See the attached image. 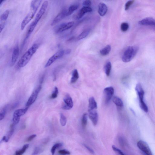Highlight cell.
Wrapping results in <instances>:
<instances>
[{
    "label": "cell",
    "instance_id": "6da1fadb",
    "mask_svg": "<svg viewBox=\"0 0 155 155\" xmlns=\"http://www.w3.org/2000/svg\"><path fill=\"white\" fill-rule=\"evenodd\" d=\"M41 1H32L31 3V8L30 12L22 21L21 25V30H24L27 24L33 19L36 13L37 9L42 2Z\"/></svg>",
    "mask_w": 155,
    "mask_h": 155
},
{
    "label": "cell",
    "instance_id": "7a4b0ae2",
    "mask_svg": "<svg viewBox=\"0 0 155 155\" xmlns=\"http://www.w3.org/2000/svg\"><path fill=\"white\" fill-rule=\"evenodd\" d=\"M38 47L37 44L36 43L29 48L18 61L17 64L19 68H23L25 66L36 52Z\"/></svg>",
    "mask_w": 155,
    "mask_h": 155
},
{
    "label": "cell",
    "instance_id": "3957f363",
    "mask_svg": "<svg viewBox=\"0 0 155 155\" xmlns=\"http://www.w3.org/2000/svg\"><path fill=\"white\" fill-rule=\"evenodd\" d=\"M139 50L137 46H129L125 51L122 57V61L127 63L131 61L137 54Z\"/></svg>",
    "mask_w": 155,
    "mask_h": 155
},
{
    "label": "cell",
    "instance_id": "277c9868",
    "mask_svg": "<svg viewBox=\"0 0 155 155\" xmlns=\"http://www.w3.org/2000/svg\"><path fill=\"white\" fill-rule=\"evenodd\" d=\"M48 6V2L45 1L43 3L40 9L37 13L34 21L32 23L33 25L36 27L39 21H40L46 11Z\"/></svg>",
    "mask_w": 155,
    "mask_h": 155
},
{
    "label": "cell",
    "instance_id": "5b68a950",
    "mask_svg": "<svg viewBox=\"0 0 155 155\" xmlns=\"http://www.w3.org/2000/svg\"><path fill=\"white\" fill-rule=\"evenodd\" d=\"M138 148L145 155H153L151 149L147 142L143 140H140L137 143Z\"/></svg>",
    "mask_w": 155,
    "mask_h": 155
},
{
    "label": "cell",
    "instance_id": "8992f818",
    "mask_svg": "<svg viewBox=\"0 0 155 155\" xmlns=\"http://www.w3.org/2000/svg\"><path fill=\"white\" fill-rule=\"evenodd\" d=\"M65 54V51L63 50H60L57 52L48 60L45 67L46 68L50 66L56 60L62 58Z\"/></svg>",
    "mask_w": 155,
    "mask_h": 155
},
{
    "label": "cell",
    "instance_id": "52a82bcc",
    "mask_svg": "<svg viewBox=\"0 0 155 155\" xmlns=\"http://www.w3.org/2000/svg\"><path fill=\"white\" fill-rule=\"evenodd\" d=\"M28 108L27 107L25 109H18L14 111L13 119L14 125H16L19 123L21 117L26 113Z\"/></svg>",
    "mask_w": 155,
    "mask_h": 155
},
{
    "label": "cell",
    "instance_id": "ba28073f",
    "mask_svg": "<svg viewBox=\"0 0 155 155\" xmlns=\"http://www.w3.org/2000/svg\"><path fill=\"white\" fill-rule=\"evenodd\" d=\"M41 89L42 85H40L34 91L26 102V106L27 107H28L34 103Z\"/></svg>",
    "mask_w": 155,
    "mask_h": 155
},
{
    "label": "cell",
    "instance_id": "9c48e42d",
    "mask_svg": "<svg viewBox=\"0 0 155 155\" xmlns=\"http://www.w3.org/2000/svg\"><path fill=\"white\" fill-rule=\"evenodd\" d=\"M74 23L73 21H71L61 24L56 28L55 32L56 33H59L68 30L74 26Z\"/></svg>",
    "mask_w": 155,
    "mask_h": 155
},
{
    "label": "cell",
    "instance_id": "30bf717a",
    "mask_svg": "<svg viewBox=\"0 0 155 155\" xmlns=\"http://www.w3.org/2000/svg\"><path fill=\"white\" fill-rule=\"evenodd\" d=\"M114 90L112 87H107L104 90V93L105 102L108 103L112 98L114 94Z\"/></svg>",
    "mask_w": 155,
    "mask_h": 155
},
{
    "label": "cell",
    "instance_id": "8fae6325",
    "mask_svg": "<svg viewBox=\"0 0 155 155\" xmlns=\"http://www.w3.org/2000/svg\"><path fill=\"white\" fill-rule=\"evenodd\" d=\"M64 103L62 105V108L66 110L71 109L73 107L74 103L71 97L69 95H66L64 98Z\"/></svg>",
    "mask_w": 155,
    "mask_h": 155
},
{
    "label": "cell",
    "instance_id": "7c38bea8",
    "mask_svg": "<svg viewBox=\"0 0 155 155\" xmlns=\"http://www.w3.org/2000/svg\"><path fill=\"white\" fill-rule=\"evenodd\" d=\"M66 17H67V10L64 9L58 14L53 19L51 24V25L53 26L56 25Z\"/></svg>",
    "mask_w": 155,
    "mask_h": 155
},
{
    "label": "cell",
    "instance_id": "4fadbf2b",
    "mask_svg": "<svg viewBox=\"0 0 155 155\" xmlns=\"http://www.w3.org/2000/svg\"><path fill=\"white\" fill-rule=\"evenodd\" d=\"M140 25L155 27V19L152 17H147L138 22Z\"/></svg>",
    "mask_w": 155,
    "mask_h": 155
},
{
    "label": "cell",
    "instance_id": "5bb4252c",
    "mask_svg": "<svg viewBox=\"0 0 155 155\" xmlns=\"http://www.w3.org/2000/svg\"><path fill=\"white\" fill-rule=\"evenodd\" d=\"M89 117L93 125L95 126L97 124L98 115L95 110H88Z\"/></svg>",
    "mask_w": 155,
    "mask_h": 155
},
{
    "label": "cell",
    "instance_id": "9a60e30c",
    "mask_svg": "<svg viewBox=\"0 0 155 155\" xmlns=\"http://www.w3.org/2000/svg\"><path fill=\"white\" fill-rule=\"evenodd\" d=\"M19 54V49L18 45H17L14 48L13 51L11 60V66H13L16 62Z\"/></svg>",
    "mask_w": 155,
    "mask_h": 155
},
{
    "label": "cell",
    "instance_id": "2e32d148",
    "mask_svg": "<svg viewBox=\"0 0 155 155\" xmlns=\"http://www.w3.org/2000/svg\"><path fill=\"white\" fill-rule=\"evenodd\" d=\"M93 11V9L90 7H83L80 10L77 14L76 18L80 19L83 17L85 13L91 12Z\"/></svg>",
    "mask_w": 155,
    "mask_h": 155
},
{
    "label": "cell",
    "instance_id": "e0dca14e",
    "mask_svg": "<svg viewBox=\"0 0 155 155\" xmlns=\"http://www.w3.org/2000/svg\"><path fill=\"white\" fill-rule=\"evenodd\" d=\"M107 11L108 7L105 4L103 3L99 4L98 12L100 16L103 17L105 15Z\"/></svg>",
    "mask_w": 155,
    "mask_h": 155
},
{
    "label": "cell",
    "instance_id": "ac0fdd59",
    "mask_svg": "<svg viewBox=\"0 0 155 155\" xmlns=\"http://www.w3.org/2000/svg\"><path fill=\"white\" fill-rule=\"evenodd\" d=\"M135 90L137 92L139 100H144V92L141 84L138 83L135 87Z\"/></svg>",
    "mask_w": 155,
    "mask_h": 155
},
{
    "label": "cell",
    "instance_id": "d6986e66",
    "mask_svg": "<svg viewBox=\"0 0 155 155\" xmlns=\"http://www.w3.org/2000/svg\"><path fill=\"white\" fill-rule=\"evenodd\" d=\"M88 110H96L97 108V105L93 97H91L89 99Z\"/></svg>",
    "mask_w": 155,
    "mask_h": 155
},
{
    "label": "cell",
    "instance_id": "ffe728a7",
    "mask_svg": "<svg viewBox=\"0 0 155 155\" xmlns=\"http://www.w3.org/2000/svg\"><path fill=\"white\" fill-rule=\"evenodd\" d=\"M111 50L110 45H108L105 46L103 49L100 51V53L101 56H106L108 55Z\"/></svg>",
    "mask_w": 155,
    "mask_h": 155
},
{
    "label": "cell",
    "instance_id": "44dd1931",
    "mask_svg": "<svg viewBox=\"0 0 155 155\" xmlns=\"http://www.w3.org/2000/svg\"><path fill=\"white\" fill-rule=\"evenodd\" d=\"M113 101L114 103L118 107L122 108L123 106V101L119 98L117 96L113 97Z\"/></svg>",
    "mask_w": 155,
    "mask_h": 155
},
{
    "label": "cell",
    "instance_id": "7402d4cb",
    "mask_svg": "<svg viewBox=\"0 0 155 155\" xmlns=\"http://www.w3.org/2000/svg\"><path fill=\"white\" fill-rule=\"evenodd\" d=\"M79 78L78 71L76 69L74 70L72 73V77L71 80V83H74L77 81Z\"/></svg>",
    "mask_w": 155,
    "mask_h": 155
},
{
    "label": "cell",
    "instance_id": "603a6c76",
    "mask_svg": "<svg viewBox=\"0 0 155 155\" xmlns=\"http://www.w3.org/2000/svg\"><path fill=\"white\" fill-rule=\"evenodd\" d=\"M91 31L90 28L86 29L82 32L78 37V40H79L85 38L89 34Z\"/></svg>",
    "mask_w": 155,
    "mask_h": 155
},
{
    "label": "cell",
    "instance_id": "cb8c5ba5",
    "mask_svg": "<svg viewBox=\"0 0 155 155\" xmlns=\"http://www.w3.org/2000/svg\"><path fill=\"white\" fill-rule=\"evenodd\" d=\"M78 5L76 4L72 5L69 7L67 10V16L71 15L74 12L78 9Z\"/></svg>",
    "mask_w": 155,
    "mask_h": 155
},
{
    "label": "cell",
    "instance_id": "d4e9b609",
    "mask_svg": "<svg viewBox=\"0 0 155 155\" xmlns=\"http://www.w3.org/2000/svg\"><path fill=\"white\" fill-rule=\"evenodd\" d=\"M111 65L110 62H108L106 63L104 66V71L106 76H109L110 74Z\"/></svg>",
    "mask_w": 155,
    "mask_h": 155
},
{
    "label": "cell",
    "instance_id": "484cf974",
    "mask_svg": "<svg viewBox=\"0 0 155 155\" xmlns=\"http://www.w3.org/2000/svg\"><path fill=\"white\" fill-rule=\"evenodd\" d=\"M29 145L26 144L23 146L22 149L17 151L16 152L15 155H22L26 151V150L28 148Z\"/></svg>",
    "mask_w": 155,
    "mask_h": 155
},
{
    "label": "cell",
    "instance_id": "4316f807",
    "mask_svg": "<svg viewBox=\"0 0 155 155\" xmlns=\"http://www.w3.org/2000/svg\"><path fill=\"white\" fill-rule=\"evenodd\" d=\"M139 105L140 108L145 113L148 112V106L145 103L144 100L139 101Z\"/></svg>",
    "mask_w": 155,
    "mask_h": 155
},
{
    "label": "cell",
    "instance_id": "83f0119b",
    "mask_svg": "<svg viewBox=\"0 0 155 155\" xmlns=\"http://www.w3.org/2000/svg\"><path fill=\"white\" fill-rule=\"evenodd\" d=\"M62 146L63 144L60 143H56L53 145L51 150L52 155H54L56 149L62 147Z\"/></svg>",
    "mask_w": 155,
    "mask_h": 155
},
{
    "label": "cell",
    "instance_id": "f1b7e54d",
    "mask_svg": "<svg viewBox=\"0 0 155 155\" xmlns=\"http://www.w3.org/2000/svg\"><path fill=\"white\" fill-rule=\"evenodd\" d=\"M9 13V11L7 10L5 11L1 16V22H5L7 19Z\"/></svg>",
    "mask_w": 155,
    "mask_h": 155
},
{
    "label": "cell",
    "instance_id": "f546056e",
    "mask_svg": "<svg viewBox=\"0 0 155 155\" xmlns=\"http://www.w3.org/2000/svg\"><path fill=\"white\" fill-rule=\"evenodd\" d=\"M88 121V115L86 113H84L82 116L81 119V124L82 127L85 128L87 124Z\"/></svg>",
    "mask_w": 155,
    "mask_h": 155
},
{
    "label": "cell",
    "instance_id": "4dcf8cb0",
    "mask_svg": "<svg viewBox=\"0 0 155 155\" xmlns=\"http://www.w3.org/2000/svg\"><path fill=\"white\" fill-rule=\"evenodd\" d=\"M67 119L66 116L63 114H60V123L62 127H64L67 123Z\"/></svg>",
    "mask_w": 155,
    "mask_h": 155
},
{
    "label": "cell",
    "instance_id": "1f68e13d",
    "mask_svg": "<svg viewBox=\"0 0 155 155\" xmlns=\"http://www.w3.org/2000/svg\"><path fill=\"white\" fill-rule=\"evenodd\" d=\"M129 27V24L127 23L124 22L121 24V30L122 32L127 31L128 30Z\"/></svg>",
    "mask_w": 155,
    "mask_h": 155
},
{
    "label": "cell",
    "instance_id": "d6a6232c",
    "mask_svg": "<svg viewBox=\"0 0 155 155\" xmlns=\"http://www.w3.org/2000/svg\"><path fill=\"white\" fill-rule=\"evenodd\" d=\"M7 108V106H5L1 110L0 113V120H2L4 118L6 113Z\"/></svg>",
    "mask_w": 155,
    "mask_h": 155
},
{
    "label": "cell",
    "instance_id": "836d02e7",
    "mask_svg": "<svg viewBox=\"0 0 155 155\" xmlns=\"http://www.w3.org/2000/svg\"><path fill=\"white\" fill-rule=\"evenodd\" d=\"M59 93V91L57 87H55L54 90L53 91L51 96V99H55L57 97Z\"/></svg>",
    "mask_w": 155,
    "mask_h": 155
},
{
    "label": "cell",
    "instance_id": "e575fe53",
    "mask_svg": "<svg viewBox=\"0 0 155 155\" xmlns=\"http://www.w3.org/2000/svg\"><path fill=\"white\" fill-rule=\"evenodd\" d=\"M42 148L40 147H36L32 153V155H37L40 153L42 151Z\"/></svg>",
    "mask_w": 155,
    "mask_h": 155
},
{
    "label": "cell",
    "instance_id": "d590c367",
    "mask_svg": "<svg viewBox=\"0 0 155 155\" xmlns=\"http://www.w3.org/2000/svg\"><path fill=\"white\" fill-rule=\"evenodd\" d=\"M112 148L113 151L119 155H125V154L120 149L117 148L114 145H113Z\"/></svg>",
    "mask_w": 155,
    "mask_h": 155
},
{
    "label": "cell",
    "instance_id": "8d00e7d4",
    "mask_svg": "<svg viewBox=\"0 0 155 155\" xmlns=\"http://www.w3.org/2000/svg\"><path fill=\"white\" fill-rule=\"evenodd\" d=\"M134 2V1H129L126 3L125 6V11H127Z\"/></svg>",
    "mask_w": 155,
    "mask_h": 155
},
{
    "label": "cell",
    "instance_id": "74e56055",
    "mask_svg": "<svg viewBox=\"0 0 155 155\" xmlns=\"http://www.w3.org/2000/svg\"><path fill=\"white\" fill-rule=\"evenodd\" d=\"M58 152L61 155H69L70 154V152L69 151L65 149L60 150Z\"/></svg>",
    "mask_w": 155,
    "mask_h": 155
},
{
    "label": "cell",
    "instance_id": "f35d334b",
    "mask_svg": "<svg viewBox=\"0 0 155 155\" xmlns=\"http://www.w3.org/2000/svg\"><path fill=\"white\" fill-rule=\"evenodd\" d=\"M92 3L90 0H86L84 1L82 3V5L83 7H90Z\"/></svg>",
    "mask_w": 155,
    "mask_h": 155
},
{
    "label": "cell",
    "instance_id": "ab89813d",
    "mask_svg": "<svg viewBox=\"0 0 155 155\" xmlns=\"http://www.w3.org/2000/svg\"><path fill=\"white\" fill-rule=\"evenodd\" d=\"M83 146L87 150H88V151L91 154H95V152L94 151V150L91 149V148H90L88 146V145H87L84 144H83Z\"/></svg>",
    "mask_w": 155,
    "mask_h": 155
},
{
    "label": "cell",
    "instance_id": "60d3db41",
    "mask_svg": "<svg viewBox=\"0 0 155 155\" xmlns=\"http://www.w3.org/2000/svg\"><path fill=\"white\" fill-rule=\"evenodd\" d=\"M36 137V135L35 134H33L30 136H29L27 139V141L29 142H30L35 137Z\"/></svg>",
    "mask_w": 155,
    "mask_h": 155
},
{
    "label": "cell",
    "instance_id": "b9f144b4",
    "mask_svg": "<svg viewBox=\"0 0 155 155\" xmlns=\"http://www.w3.org/2000/svg\"><path fill=\"white\" fill-rule=\"evenodd\" d=\"M121 137L119 138V141L121 146H124V139Z\"/></svg>",
    "mask_w": 155,
    "mask_h": 155
},
{
    "label": "cell",
    "instance_id": "7bdbcfd3",
    "mask_svg": "<svg viewBox=\"0 0 155 155\" xmlns=\"http://www.w3.org/2000/svg\"><path fill=\"white\" fill-rule=\"evenodd\" d=\"M5 26V22H1L0 24V32L1 33L3 30Z\"/></svg>",
    "mask_w": 155,
    "mask_h": 155
},
{
    "label": "cell",
    "instance_id": "ee69618b",
    "mask_svg": "<svg viewBox=\"0 0 155 155\" xmlns=\"http://www.w3.org/2000/svg\"><path fill=\"white\" fill-rule=\"evenodd\" d=\"M45 77V75H43L41 77L40 80V84L42 83Z\"/></svg>",
    "mask_w": 155,
    "mask_h": 155
},
{
    "label": "cell",
    "instance_id": "f6af8a7d",
    "mask_svg": "<svg viewBox=\"0 0 155 155\" xmlns=\"http://www.w3.org/2000/svg\"><path fill=\"white\" fill-rule=\"evenodd\" d=\"M71 50L70 49H68L66 50V51H65V54H69L71 52Z\"/></svg>",
    "mask_w": 155,
    "mask_h": 155
}]
</instances>
